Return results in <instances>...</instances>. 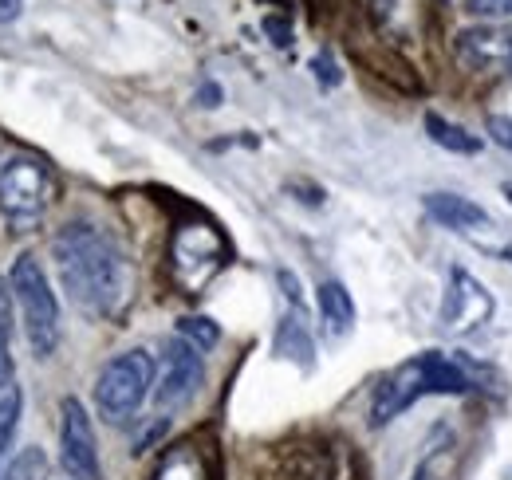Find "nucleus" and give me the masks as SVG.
<instances>
[{
	"label": "nucleus",
	"mask_w": 512,
	"mask_h": 480,
	"mask_svg": "<svg viewBox=\"0 0 512 480\" xmlns=\"http://www.w3.org/2000/svg\"><path fill=\"white\" fill-rule=\"evenodd\" d=\"M205 382V362H201V351L186 343V339H174L162 355V370L154 378V402L158 410H182L197 398Z\"/></svg>",
	"instance_id": "8"
},
{
	"label": "nucleus",
	"mask_w": 512,
	"mask_h": 480,
	"mask_svg": "<svg viewBox=\"0 0 512 480\" xmlns=\"http://www.w3.org/2000/svg\"><path fill=\"white\" fill-rule=\"evenodd\" d=\"M473 16H489V20H505L512 16V0H465Z\"/></svg>",
	"instance_id": "20"
},
{
	"label": "nucleus",
	"mask_w": 512,
	"mask_h": 480,
	"mask_svg": "<svg viewBox=\"0 0 512 480\" xmlns=\"http://www.w3.org/2000/svg\"><path fill=\"white\" fill-rule=\"evenodd\" d=\"M264 32L272 36V44H280V48H288L292 44V24L284 20V16H264Z\"/></svg>",
	"instance_id": "22"
},
{
	"label": "nucleus",
	"mask_w": 512,
	"mask_h": 480,
	"mask_svg": "<svg viewBox=\"0 0 512 480\" xmlns=\"http://www.w3.org/2000/svg\"><path fill=\"white\" fill-rule=\"evenodd\" d=\"M150 386H154V359H150V351L134 347V351L115 355L99 370V378H95V410H99V418L111 421V425L130 421L142 410Z\"/></svg>",
	"instance_id": "5"
},
{
	"label": "nucleus",
	"mask_w": 512,
	"mask_h": 480,
	"mask_svg": "<svg viewBox=\"0 0 512 480\" xmlns=\"http://www.w3.org/2000/svg\"><path fill=\"white\" fill-rule=\"evenodd\" d=\"M453 60L473 75L512 79V24H473L453 36Z\"/></svg>",
	"instance_id": "6"
},
{
	"label": "nucleus",
	"mask_w": 512,
	"mask_h": 480,
	"mask_svg": "<svg viewBox=\"0 0 512 480\" xmlns=\"http://www.w3.org/2000/svg\"><path fill=\"white\" fill-rule=\"evenodd\" d=\"M0 480H48V457H44V449H36V445L20 449L12 457V465H4Z\"/></svg>",
	"instance_id": "17"
},
{
	"label": "nucleus",
	"mask_w": 512,
	"mask_h": 480,
	"mask_svg": "<svg viewBox=\"0 0 512 480\" xmlns=\"http://www.w3.org/2000/svg\"><path fill=\"white\" fill-rule=\"evenodd\" d=\"M276 355L288 362H300L304 370H312V362H316L312 359V355H316V343H312V335H308L300 311L280 319V327H276Z\"/></svg>",
	"instance_id": "12"
},
{
	"label": "nucleus",
	"mask_w": 512,
	"mask_h": 480,
	"mask_svg": "<svg viewBox=\"0 0 512 480\" xmlns=\"http://www.w3.org/2000/svg\"><path fill=\"white\" fill-rule=\"evenodd\" d=\"M371 12L375 20L383 24L386 32H410L414 20L422 16V0H371Z\"/></svg>",
	"instance_id": "15"
},
{
	"label": "nucleus",
	"mask_w": 512,
	"mask_h": 480,
	"mask_svg": "<svg viewBox=\"0 0 512 480\" xmlns=\"http://www.w3.org/2000/svg\"><path fill=\"white\" fill-rule=\"evenodd\" d=\"M0 323H8L12 327V292H8V284L0 280Z\"/></svg>",
	"instance_id": "26"
},
{
	"label": "nucleus",
	"mask_w": 512,
	"mask_h": 480,
	"mask_svg": "<svg viewBox=\"0 0 512 480\" xmlns=\"http://www.w3.org/2000/svg\"><path fill=\"white\" fill-rule=\"evenodd\" d=\"M268 4H288V0H268Z\"/></svg>",
	"instance_id": "29"
},
{
	"label": "nucleus",
	"mask_w": 512,
	"mask_h": 480,
	"mask_svg": "<svg viewBox=\"0 0 512 480\" xmlns=\"http://www.w3.org/2000/svg\"><path fill=\"white\" fill-rule=\"evenodd\" d=\"M56 181L44 158L36 154H8L0 162V217L8 233H32L52 209Z\"/></svg>",
	"instance_id": "4"
},
{
	"label": "nucleus",
	"mask_w": 512,
	"mask_h": 480,
	"mask_svg": "<svg viewBox=\"0 0 512 480\" xmlns=\"http://www.w3.org/2000/svg\"><path fill=\"white\" fill-rule=\"evenodd\" d=\"M497 374L489 366L461 355H442V351H426L414 355L402 366H394L371 394V425L383 429L386 421H394L402 410H410L418 398L426 394H469V390H497L493 386Z\"/></svg>",
	"instance_id": "2"
},
{
	"label": "nucleus",
	"mask_w": 512,
	"mask_h": 480,
	"mask_svg": "<svg viewBox=\"0 0 512 480\" xmlns=\"http://www.w3.org/2000/svg\"><path fill=\"white\" fill-rule=\"evenodd\" d=\"M154 480H209V469H205L201 453H197L193 445H186V449H174V453L162 461V469H158Z\"/></svg>",
	"instance_id": "16"
},
{
	"label": "nucleus",
	"mask_w": 512,
	"mask_h": 480,
	"mask_svg": "<svg viewBox=\"0 0 512 480\" xmlns=\"http://www.w3.org/2000/svg\"><path fill=\"white\" fill-rule=\"evenodd\" d=\"M422 205H426V213H430L438 225H446L453 233L477 237L481 229H493V217H489L477 201H469V197H457V193H426Z\"/></svg>",
	"instance_id": "10"
},
{
	"label": "nucleus",
	"mask_w": 512,
	"mask_h": 480,
	"mask_svg": "<svg viewBox=\"0 0 512 480\" xmlns=\"http://www.w3.org/2000/svg\"><path fill=\"white\" fill-rule=\"evenodd\" d=\"M312 71H316L320 87H339V79H343V71H339V63L331 60V52H320V56L312 60Z\"/></svg>",
	"instance_id": "19"
},
{
	"label": "nucleus",
	"mask_w": 512,
	"mask_h": 480,
	"mask_svg": "<svg viewBox=\"0 0 512 480\" xmlns=\"http://www.w3.org/2000/svg\"><path fill=\"white\" fill-rule=\"evenodd\" d=\"M178 335L193 343L197 351H209V347H217V339H221V327L213 323V319H205V315H186V319H178Z\"/></svg>",
	"instance_id": "18"
},
{
	"label": "nucleus",
	"mask_w": 512,
	"mask_h": 480,
	"mask_svg": "<svg viewBox=\"0 0 512 480\" xmlns=\"http://www.w3.org/2000/svg\"><path fill=\"white\" fill-rule=\"evenodd\" d=\"M410 480H430V469L422 465V469H418V473H414V477H410Z\"/></svg>",
	"instance_id": "28"
},
{
	"label": "nucleus",
	"mask_w": 512,
	"mask_h": 480,
	"mask_svg": "<svg viewBox=\"0 0 512 480\" xmlns=\"http://www.w3.org/2000/svg\"><path fill=\"white\" fill-rule=\"evenodd\" d=\"M60 465L71 480H103L95 425H91L79 398L60 402Z\"/></svg>",
	"instance_id": "7"
},
{
	"label": "nucleus",
	"mask_w": 512,
	"mask_h": 480,
	"mask_svg": "<svg viewBox=\"0 0 512 480\" xmlns=\"http://www.w3.org/2000/svg\"><path fill=\"white\" fill-rule=\"evenodd\" d=\"M20 410H24V394L16 382L0 386V473L8 465V449H12V437H16V425H20Z\"/></svg>",
	"instance_id": "14"
},
{
	"label": "nucleus",
	"mask_w": 512,
	"mask_h": 480,
	"mask_svg": "<svg viewBox=\"0 0 512 480\" xmlns=\"http://www.w3.org/2000/svg\"><path fill=\"white\" fill-rule=\"evenodd\" d=\"M52 260L60 268L64 292L91 315L115 311L127 292V260L115 237L91 221H71L52 240Z\"/></svg>",
	"instance_id": "1"
},
{
	"label": "nucleus",
	"mask_w": 512,
	"mask_h": 480,
	"mask_svg": "<svg viewBox=\"0 0 512 480\" xmlns=\"http://www.w3.org/2000/svg\"><path fill=\"white\" fill-rule=\"evenodd\" d=\"M8 292L20 307V323H24V339H28L32 355L52 359L60 347V300L48 284L44 264L32 252L16 256L12 276H8Z\"/></svg>",
	"instance_id": "3"
},
{
	"label": "nucleus",
	"mask_w": 512,
	"mask_h": 480,
	"mask_svg": "<svg viewBox=\"0 0 512 480\" xmlns=\"http://www.w3.org/2000/svg\"><path fill=\"white\" fill-rule=\"evenodd\" d=\"M20 12H24V0H0V24L20 20Z\"/></svg>",
	"instance_id": "25"
},
{
	"label": "nucleus",
	"mask_w": 512,
	"mask_h": 480,
	"mask_svg": "<svg viewBox=\"0 0 512 480\" xmlns=\"http://www.w3.org/2000/svg\"><path fill=\"white\" fill-rule=\"evenodd\" d=\"M485 134H489L497 146L512 150V119L509 115H489V119H485Z\"/></svg>",
	"instance_id": "21"
},
{
	"label": "nucleus",
	"mask_w": 512,
	"mask_h": 480,
	"mask_svg": "<svg viewBox=\"0 0 512 480\" xmlns=\"http://www.w3.org/2000/svg\"><path fill=\"white\" fill-rule=\"evenodd\" d=\"M505 256H509V260H512V248H505Z\"/></svg>",
	"instance_id": "30"
},
{
	"label": "nucleus",
	"mask_w": 512,
	"mask_h": 480,
	"mask_svg": "<svg viewBox=\"0 0 512 480\" xmlns=\"http://www.w3.org/2000/svg\"><path fill=\"white\" fill-rule=\"evenodd\" d=\"M320 315L331 339L351 335V327H355V300H351V292L339 280H323L320 284Z\"/></svg>",
	"instance_id": "11"
},
{
	"label": "nucleus",
	"mask_w": 512,
	"mask_h": 480,
	"mask_svg": "<svg viewBox=\"0 0 512 480\" xmlns=\"http://www.w3.org/2000/svg\"><path fill=\"white\" fill-rule=\"evenodd\" d=\"M201 99H205L201 107H217V99H221V91H217V87H205V91H201Z\"/></svg>",
	"instance_id": "27"
},
{
	"label": "nucleus",
	"mask_w": 512,
	"mask_h": 480,
	"mask_svg": "<svg viewBox=\"0 0 512 480\" xmlns=\"http://www.w3.org/2000/svg\"><path fill=\"white\" fill-rule=\"evenodd\" d=\"M493 296L465 272V268H453L449 272V292H446V307H442V323L449 331H473L481 323L493 319Z\"/></svg>",
	"instance_id": "9"
},
{
	"label": "nucleus",
	"mask_w": 512,
	"mask_h": 480,
	"mask_svg": "<svg viewBox=\"0 0 512 480\" xmlns=\"http://www.w3.org/2000/svg\"><path fill=\"white\" fill-rule=\"evenodd\" d=\"M288 189H292V193H304V197H300L304 205H323V189H320V185H304V181H292Z\"/></svg>",
	"instance_id": "23"
},
{
	"label": "nucleus",
	"mask_w": 512,
	"mask_h": 480,
	"mask_svg": "<svg viewBox=\"0 0 512 480\" xmlns=\"http://www.w3.org/2000/svg\"><path fill=\"white\" fill-rule=\"evenodd\" d=\"M276 280H280V284H284V296H288V300L296 303V311H300V284H296V276H292V272H276Z\"/></svg>",
	"instance_id": "24"
},
{
	"label": "nucleus",
	"mask_w": 512,
	"mask_h": 480,
	"mask_svg": "<svg viewBox=\"0 0 512 480\" xmlns=\"http://www.w3.org/2000/svg\"><path fill=\"white\" fill-rule=\"evenodd\" d=\"M426 134H430V142H438L449 154H481V138H477V134L461 130L457 122L442 119V115H434V111L426 115Z\"/></svg>",
	"instance_id": "13"
}]
</instances>
